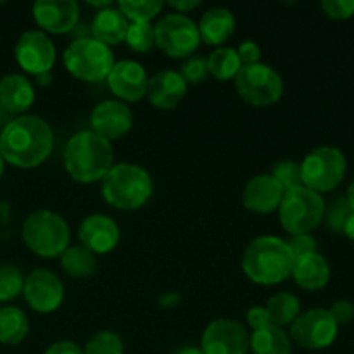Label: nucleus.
I'll return each instance as SVG.
<instances>
[{
	"mask_svg": "<svg viewBox=\"0 0 354 354\" xmlns=\"http://www.w3.org/2000/svg\"><path fill=\"white\" fill-rule=\"evenodd\" d=\"M54 151V130L35 114L7 121L0 131V156L7 165L33 169L44 165Z\"/></svg>",
	"mask_w": 354,
	"mask_h": 354,
	"instance_id": "obj_1",
	"label": "nucleus"
},
{
	"mask_svg": "<svg viewBox=\"0 0 354 354\" xmlns=\"http://www.w3.org/2000/svg\"><path fill=\"white\" fill-rule=\"evenodd\" d=\"M68 175L78 183L102 182L114 166V149L111 142L92 130H83L68 140L62 154Z\"/></svg>",
	"mask_w": 354,
	"mask_h": 354,
	"instance_id": "obj_2",
	"label": "nucleus"
},
{
	"mask_svg": "<svg viewBox=\"0 0 354 354\" xmlns=\"http://www.w3.org/2000/svg\"><path fill=\"white\" fill-rule=\"evenodd\" d=\"M294 256L287 241L275 235L252 239L242 254V272L258 286H279L292 275Z\"/></svg>",
	"mask_w": 354,
	"mask_h": 354,
	"instance_id": "obj_3",
	"label": "nucleus"
},
{
	"mask_svg": "<svg viewBox=\"0 0 354 354\" xmlns=\"http://www.w3.org/2000/svg\"><path fill=\"white\" fill-rule=\"evenodd\" d=\"M102 197L111 207L120 211H137L149 203L154 182L147 169L133 162H120L102 178Z\"/></svg>",
	"mask_w": 354,
	"mask_h": 354,
	"instance_id": "obj_4",
	"label": "nucleus"
},
{
	"mask_svg": "<svg viewBox=\"0 0 354 354\" xmlns=\"http://www.w3.org/2000/svg\"><path fill=\"white\" fill-rule=\"evenodd\" d=\"M21 237L26 248L40 258H59L69 248L71 232L61 214L50 209H37L23 221Z\"/></svg>",
	"mask_w": 354,
	"mask_h": 354,
	"instance_id": "obj_5",
	"label": "nucleus"
},
{
	"mask_svg": "<svg viewBox=\"0 0 354 354\" xmlns=\"http://www.w3.org/2000/svg\"><path fill=\"white\" fill-rule=\"evenodd\" d=\"M327 203L320 194L299 187L283 194L279 206V220L283 232L292 235H308L317 230L325 216Z\"/></svg>",
	"mask_w": 354,
	"mask_h": 354,
	"instance_id": "obj_6",
	"label": "nucleus"
},
{
	"mask_svg": "<svg viewBox=\"0 0 354 354\" xmlns=\"http://www.w3.org/2000/svg\"><path fill=\"white\" fill-rule=\"evenodd\" d=\"M62 61L75 78L86 83H97L109 76L114 66V54L111 47L100 44L95 38L82 37L66 47Z\"/></svg>",
	"mask_w": 354,
	"mask_h": 354,
	"instance_id": "obj_7",
	"label": "nucleus"
},
{
	"mask_svg": "<svg viewBox=\"0 0 354 354\" xmlns=\"http://www.w3.org/2000/svg\"><path fill=\"white\" fill-rule=\"evenodd\" d=\"M299 166L303 187L322 196L341 185L348 169V161L341 149L322 145L308 152Z\"/></svg>",
	"mask_w": 354,
	"mask_h": 354,
	"instance_id": "obj_8",
	"label": "nucleus"
},
{
	"mask_svg": "<svg viewBox=\"0 0 354 354\" xmlns=\"http://www.w3.org/2000/svg\"><path fill=\"white\" fill-rule=\"evenodd\" d=\"M235 90L244 102L256 107H268L279 102L283 95V80L272 66H242L234 78Z\"/></svg>",
	"mask_w": 354,
	"mask_h": 354,
	"instance_id": "obj_9",
	"label": "nucleus"
},
{
	"mask_svg": "<svg viewBox=\"0 0 354 354\" xmlns=\"http://www.w3.org/2000/svg\"><path fill=\"white\" fill-rule=\"evenodd\" d=\"M156 47L171 59H189L201 45L197 24L183 14L169 12L154 24Z\"/></svg>",
	"mask_w": 354,
	"mask_h": 354,
	"instance_id": "obj_10",
	"label": "nucleus"
},
{
	"mask_svg": "<svg viewBox=\"0 0 354 354\" xmlns=\"http://www.w3.org/2000/svg\"><path fill=\"white\" fill-rule=\"evenodd\" d=\"M339 334V325L325 308H313L294 320L290 325V341L311 351L330 348Z\"/></svg>",
	"mask_w": 354,
	"mask_h": 354,
	"instance_id": "obj_11",
	"label": "nucleus"
},
{
	"mask_svg": "<svg viewBox=\"0 0 354 354\" xmlns=\"http://www.w3.org/2000/svg\"><path fill=\"white\" fill-rule=\"evenodd\" d=\"M55 45L41 30L21 33L14 47V57L19 68L33 76L50 73L55 64Z\"/></svg>",
	"mask_w": 354,
	"mask_h": 354,
	"instance_id": "obj_12",
	"label": "nucleus"
},
{
	"mask_svg": "<svg viewBox=\"0 0 354 354\" xmlns=\"http://www.w3.org/2000/svg\"><path fill=\"white\" fill-rule=\"evenodd\" d=\"M23 294L28 306L41 315L54 313L64 303V286L61 279L45 268L33 270L24 279Z\"/></svg>",
	"mask_w": 354,
	"mask_h": 354,
	"instance_id": "obj_13",
	"label": "nucleus"
},
{
	"mask_svg": "<svg viewBox=\"0 0 354 354\" xmlns=\"http://www.w3.org/2000/svg\"><path fill=\"white\" fill-rule=\"evenodd\" d=\"M201 349L204 354H248L249 334L239 322L218 318L204 328Z\"/></svg>",
	"mask_w": 354,
	"mask_h": 354,
	"instance_id": "obj_14",
	"label": "nucleus"
},
{
	"mask_svg": "<svg viewBox=\"0 0 354 354\" xmlns=\"http://www.w3.org/2000/svg\"><path fill=\"white\" fill-rule=\"evenodd\" d=\"M90 127L93 133L107 142L120 140L133 128V113L128 104L118 99L102 100L90 114Z\"/></svg>",
	"mask_w": 354,
	"mask_h": 354,
	"instance_id": "obj_15",
	"label": "nucleus"
},
{
	"mask_svg": "<svg viewBox=\"0 0 354 354\" xmlns=\"http://www.w3.org/2000/svg\"><path fill=\"white\" fill-rule=\"evenodd\" d=\"M107 85L121 102H138L147 93L149 76L140 62L124 59V61L114 62L107 76Z\"/></svg>",
	"mask_w": 354,
	"mask_h": 354,
	"instance_id": "obj_16",
	"label": "nucleus"
},
{
	"mask_svg": "<svg viewBox=\"0 0 354 354\" xmlns=\"http://www.w3.org/2000/svg\"><path fill=\"white\" fill-rule=\"evenodd\" d=\"M31 12L44 33H69L80 21V7L75 0H38Z\"/></svg>",
	"mask_w": 354,
	"mask_h": 354,
	"instance_id": "obj_17",
	"label": "nucleus"
},
{
	"mask_svg": "<svg viewBox=\"0 0 354 354\" xmlns=\"http://www.w3.org/2000/svg\"><path fill=\"white\" fill-rule=\"evenodd\" d=\"M80 245L92 254H107L114 251L121 241V230L113 218L106 214H90L78 228Z\"/></svg>",
	"mask_w": 354,
	"mask_h": 354,
	"instance_id": "obj_18",
	"label": "nucleus"
},
{
	"mask_svg": "<svg viewBox=\"0 0 354 354\" xmlns=\"http://www.w3.org/2000/svg\"><path fill=\"white\" fill-rule=\"evenodd\" d=\"M286 190L272 175H256L242 190V204L254 214H272L279 211Z\"/></svg>",
	"mask_w": 354,
	"mask_h": 354,
	"instance_id": "obj_19",
	"label": "nucleus"
},
{
	"mask_svg": "<svg viewBox=\"0 0 354 354\" xmlns=\"http://www.w3.org/2000/svg\"><path fill=\"white\" fill-rule=\"evenodd\" d=\"M189 85L175 69H162L149 78L147 97L149 102L161 111H171L185 99Z\"/></svg>",
	"mask_w": 354,
	"mask_h": 354,
	"instance_id": "obj_20",
	"label": "nucleus"
},
{
	"mask_svg": "<svg viewBox=\"0 0 354 354\" xmlns=\"http://www.w3.org/2000/svg\"><path fill=\"white\" fill-rule=\"evenodd\" d=\"M294 282L304 290L317 292L325 289L330 282V265L320 252H310V254L299 256L294 259L292 275Z\"/></svg>",
	"mask_w": 354,
	"mask_h": 354,
	"instance_id": "obj_21",
	"label": "nucleus"
},
{
	"mask_svg": "<svg viewBox=\"0 0 354 354\" xmlns=\"http://www.w3.org/2000/svg\"><path fill=\"white\" fill-rule=\"evenodd\" d=\"M35 104V86L24 75H6L0 80V107L9 114L23 116Z\"/></svg>",
	"mask_w": 354,
	"mask_h": 354,
	"instance_id": "obj_22",
	"label": "nucleus"
},
{
	"mask_svg": "<svg viewBox=\"0 0 354 354\" xmlns=\"http://www.w3.org/2000/svg\"><path fill=\"white\" fill-rule=\"evenodd\" d=\"M197 28H199L201 41L223 47L225 41L230 40L235 31V17L227 7H213L203 14Z\"/></svg>",
	"mask_w": 354,
	"mask_h": 354,
	"instance_id": "obj_23",
	"label": "nucleus"
},
{
	"mask_svg": "<svg viewBox=\"0 0 354 354\" xmlns=\"http://www.w3.org/2000/svg\"><path fill=\"white\" fill-rule=\"evenodd\" d=\"M128 26H130V23L121 14L120 9L106 7V9H100L95 14V17H93L92 38H95L100 44L107 45V47H113V45L124 41Z\"/></svg>",
	"mask_w": 354,
	"mask_h": 354,
	"instance_id": "obj_24",
	"label": "nucleus"
},
{
	"mask_svg": "<svg viewBox=\"0 0 354 354\" xmlns=\"http://www.w3.org/2000/svg\"><path fill=\"white\" fill-rule=\"evenodd\" d=\"M249 349L252 354H292V341L286 328L268 325L249 335Z\"/></svg>",
	"mask_w": 354,
	"mask_h": 354,
	"instance_id": "obj_25",
	"label": "nucleus"
},
{
	"mask_svg": "<svg viewBox=\"0 0 354 354\" xmlns=\"http://www.w3.org/2000/svg\"><path fill=\"white\" fill-rule=\"evenodd\" d=\"M30 332V320L21 308L0 306V344L17 346Z\"/></svg>",
	"mask_w": 354,
	"mask_h": 354,
	"instance_id": "obj_26",
	"label": "nucleus"
},
{
	"mask_svg": "<svg viewBox=\"0 0 354 354\" xmlns=\"http://www.w3.org/2000/svg\"><path fill=\"white\" fill-rule=\"evenodd\" d=\"M59 258L62 272L71 279H88L97 272V256L83 245H69Z\"/></svg>",
	"mask_w": 354,
	"mask_h": 354,
	"instance_id": "obj_27",
	"label": "nucleus"
},
{
	"mask_svg": "<svg viewBox=\"0 0 354 354\" xmlns=\"http://www.w3.org/2000/svg\"><path fill=\"white\" fill-rule=\"evenodd\" d=\"M266 311L270 315V322L275 327H287L292 325L294 320L301 315V303L294 294L277 292L266 301Z\"/></svg>",
	"mask_w": 354,
	"mask_h": 354,
	"instance_id": "obj_28",
	"label": "nucleus"
},
{
	"mask_svg": "<svg viewBox=\"0 0 354 354\" xmlns=\"http://www.w3.org/2000/svg\"><path fill=\"white\" fill-rule=\"evenodd\" d=\"M206 62L209 75L220 82L234 80L242 68L237 50L232 47H218L216 50L211 52Z\"/></svg>",
	"mask_w": 354,
	"mask_h": 354,
	"instance_id": "obj_29",
	"label": "nucleus"
},
{
	"mask_svg": "<svg viewBox=\"0 0 354 354\" xmlns=\"http://www.w3.org/2000/svg\"><path fill=\"white\" fill-rule=\"evenodd\" d=\"M165 3L159 0H121L118 9L121 10L128 23H151L161 14Z\"/></svg>",
	"mask_w": 354,
	"mask_h": 354,
	"instance_id": "obj_30",
	"label": "nucleus"
},
{
	"mask_svg": "<svg viewBox=\"0 0 354 354\" xmlns=\"http://www.w3.org/2000/svg\"><path fill=\"white\" fill-rule=\"evenodd\" d=\"M124 41L130 50L138 52V54L151 52L156 47L154 26L151 23H130Z\"/></svg>",
	"mask_w": 354,
	"mask_h": 354,
	"instance_id": "obj_31",
	"label": "nucleus"
},
{
	"mask_svg": "<svg viewBox=\"0 0 354 354\" xmlns=\"http://www.w3.org/2000/svg\"><path fill=\"white\" fill-rule=\"evenodd\" d=\"M24 275L14 265H0V303L16 299L23 294Z\"/></svg>",
	"mask_w": 354,
	"mask_h": 354,
	"instance_id": "obj_32",
	"label": "nucleus"
},
{
	"mask_svg": "<svg viewBox=\"0 0 354 354\" xmlns=\"http://www.w3.org/2000/svg\"><path fill=\"white\" fill-rule=\"evenodd\" d=\"M85 354H124L123 339L113 330H100L85 346Z\"/></svg>",
	"mask_w": 354,
	"mask_h": 354,
	"instance_id": "obj_33",
	"label": "nucleus"
},
{
	"mask_svg": "<svg viewBox=\"0 0 354 354\" xmlns=\"http://www.w3.org/2000/svg\"><path fill=\"white\" fill-rule=\"evenodd\" d=\"M351 213L353 211L351 207H349L346 197H335V199H332L330 203L325 206L324 221L334 234H342V232H344L346 221L351 216Z\"/></svg>",
	"mask_w": 354,
	"mask_h": 354,
	"instance_id": "obj_34",
	"label": "nucleus"
},
{
	"mask_svg": "<svg viewBox=\"0 0 354 354\" xmlns=\"http://www.w3.org/2000/svg\"><path fill=\"white\" fill-rule=\"evenodd\" d=\"M270 175L280 183L286 192L303 187V178H301V166L296 161H280L273 166Z\"/></svg>",
	"mask_w": 354,
	"mask_h": 354,
	"instance_id": "obj_35",
	"label": "nucleus"
},
{
	"mask_svg": "<svg viewBox=\"0 0 354 354\" xmlns=\"http://www.w3.org/2000/svg\"><path fill=\"white\" fill-rule=\"evenodd\" d=\"M180 75L185 80L187 85H199L204 80L207 78L209 71H207V62L204 57H197V55H192V57L187 59L185 62L180 68Z\"/></svg>",
	"mask_w": 354,
	"mask_h": 354,
	"instance_id": "obj_36",
	"label": "nucleus"
},
{
	"mask_svg": "<svg viewBox=\"0 0 354 354\" xmlns=\"http://www.w3.org/2000/svg\"><path fill=\"white\" fill-rule=\"evenodd\" d=\"M322 10L334 21H346L354 16V0H324Z\"/></svg>",
	"mask_w": 354,
	"mask_h": 354,
	"instance_id": "obj_37",
	"label": "nucleus"
},
{
	"mask_svg": "<svg viewBox=\"0 0 354 354\" xmlns=\"http://www.w3.org/2000/svg\"><path fill=\"white\" fill-rule=\"evenodd\" d=\"M287 245H289L294 259L299 258V256L310 254V252H317V249H318L317 239H315L311 234L292 235V237H289V241H287Z\"/></svg>",
	"mask_w": 354,
	"mask_h": 354,
	"instance_id": "obj_38",
	"label": "nucleus"
},
{
	"mask_svg": "<svg viewBox=\"0 0 354 354\" xmlns=\"http://www.w3.org/2000/svg\"><path fill=\"white\" fill-rule=\"evenodd\" d=\"M328 311L337 325H348L354 320V304L349 299L334 301Z\"/></svg>",
	"mask_w": 354,
	"mask_h": 354,
	"instance_id": "obj_39",
	"label": "nucleus"
},
{
	"mask_svg": "<svg viewBox=\"0 0 354 354\" xmlns=\"http://www.w3.org/2000/svg\"><path fill=\"white\" fill-rule=\"evenodd\" d=\"M237 50L239 59H241L242 66H251V64H258L259 59H261V47H259L256 41L252 40H245L239 45Z\"/></svg>",
	"mask_w": 354,
	"mask_h": 354,
	"instance_id": "obj_40",
	"label": "nucleus"
},
{
	"mask_svg": "<svg viewBox=\"0 0 354 354\" xmlns=\"http://www.w3.org/2000/svg\"><path fill=\"white\" fill-rule=\"evenodd\" d=\"M245 322H248L249 327L252 328V332L261 330V328L272 325V322H270V315H268V311H266L265 306L249 308L248 313H245Z\"/></svg>",
	"mask_w": 354,
	"mask_h": 354,
	"instance_id": "obj_41",
	"label": "nucleus"
},
{
	"mask_svg": "<svg viewBox=\"0 0 354 354\" xmlns=\"http://www.w3.org/2000/svg\"><path fill=\"white\" fill-rule=\"evenodd\" d=\"M45 354H85V351L71 341H59L48 346Z\"/></svg>",
	"mask_w": 354,
	"mask_h": 354,
	"instance_id": "obj_42",
	"label": "nucleus"
},
{
	"mask_svg": "<svg viewBox=\"0 0 354 354\" xmlns=\"http://www.w3.org/2000/svg\"><path fill=\"white\" fill-rule=\"evenodd\" d=\"M169 7L175 9L176 14H183L185 16L187 12H192L197 7H201V2L199 0H171Z\"/></svg>",
	"mask_w": 354,
	"mask_h": 354,
	"instance_id": "obj_43",
	"label": "nucleus"
},
{
	"mask_svg": "<svg viewBox=\"0 0 354 354\" xmlns=\"http://www.w3.org/2000/svg\"><path fill=\"white\" fill-rule=\"evenodd\" d=\"M159 304L162 308H175L180 304V294L176 292H166L159 297Z\"/></svg>",
	"mask_w": 354,
	"mask_h": 354,
	"instance_id": "obj_44",
	"label": "nucleus"
},
{
	"mask_svg": "<svg viewBox=\"0 0 354 354\" xmlns=\"http://www.w3.org/2000/svg\"><path fill=\"white\" fill-rule=\"evenodd\" d=\"M342 235H346L349 241L354 242V213H351V216H349L348 221H346L344 232H342Z\"/></svg>",
	"mask_w": 354,
	"mask_h": 354,
	"instance_id": "obj_45",
	"label": "nucleus"
},
{
	"mask_svg": "<svg viewBox=\"0 0 354 354\" xmlns=\"http://www.w3.org/2000/svg\"><path fill=\"white\" fill-rule=\"evenodd\" d=\"M346 201H348V204H349V207H351V211L354 213V180L351 183H349V187H348V190H346Z\"/></svg>",
	"mask_w": 354,
	"mask_h": 354,
	"instance_id": "obj_46",
	"label": "nucleus"
},
{
	"mask_svg": "<svg viewBox=\"0 0 354 354\" xmlns=\"http://www.w3.org/2000/svg\"><path fill=\"white\" fill-rule=\"evenodd\" d=\"M175 354H204L201 348H194V346H185V348H180Z\"/></svg>",
	"mask_w": 354,
	"mask_h": 354,
	"instance_id": "obj_47",
	"label": "nucleus"
},
{
	"mask_svg": "<svg viewBox=\"0 0 354 354\" xmlns=\"http://www.w3.org/2000/svg\"><path fill=\"white\" fill-rule=\"evenodd\" d=\"M37 82H38V85H41V86H47L48 83L52 82V73H45V75H40V76H37Z\"/></svg>",
	"mask_w": 354,
	"mask_h": 354,
	"instance_id": "obj_48",
	"label": "nucleus"
},
{
	"mask_svg": "<svg viewBox=\"0 0 354 354\" xmlns=\"http://www.w3.org/2000/svg\"><path fill=\"white\" fill-rule=\"evenodd\" d=\"M3 169H6V161H3V158L0 156V178H2L3 175Z\"/></svg>",
	"mask_w": 354,
	"mask_h": 354,
	"instance_id": "obj_49",
	"label": "nucleus"
}]
</instances>
